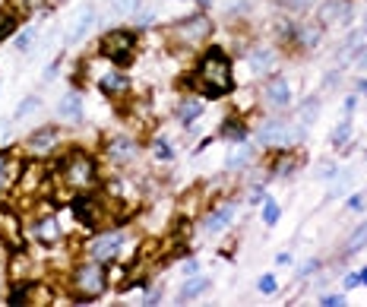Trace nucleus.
<instances>
[{
  "instance_id": "obj_34",
  "label": "nucleus",
  "mask_w": 367,
  "mask_h": 307,
  "mask_svg": "<svg viewBox=\"0 0 367 307\" xmlns=\"http://www.w3.org/2000/svg\"><path fill=\"white\" fill-rule=\"evenodd\" d=\"M266 196H270V178H263V180H256V184H250L247 200H244V203H250V206H260Z\"/></svg>"
},
{
  "instance_id": "obj_21",
  "label": "nucleus",
  "mask_w": 367,
  "mask_h": 307,
  "mask_svg": "<svg viewBox=\"0 0 367 307\" xmlns=\"http://www.w3.org/2000/svg\"><path fill=\"white\" fill-rule=\"evenodd\" d=\"M323 32L326 29L320 26V19H314V23H298L292 32V45L298 48V51H314L323 41Z\"/></svg>"
},
{
  "instance_id": "obj_1",
  "label": "nucleus",
  "mask_w": 367,
  "mask_h": 307,
  "mask_svg": "<svg viewBox=\"0 0 367 307\" xmlns=\"http://www.w3.org/2000/svg\"><path fill=\"white\" fill-rule=\"evenodd\" d=\"M187 86L194 92H200L203 98H209V102H218V98L232 95L234 92V64L225 48H218V45L203 48V54L196 57L194 70H190Z\"/></svg>"
},
{
  "instance_id": "obj_20",
  "label": "nucleus",
  "mask_w": 367,
  "mask_h": 307,
  "mask_svg": "<svg viewBox=\"0 0 367 307\" xmlns=\"http://www.w3.org/2000/svg\"><path fill=\"white\" fill-rule=\"evenodd\" d=\"M203 114H206V98H203L200 92H196V95H184L178 105H174V118H178L180 127H187V130H194V124Z\"/></svg>"
},
{
  "instance_id": "obj_50",
  "label": "nucleus",
  "mask_w": 367,
  "mask_h": 307,
  "mask_svg": "<svg viewBox=\"0 0 367 307\" xmlns=\"http://www.w3.org/2000/svg\"><path fill=\"white\" fill-rule=\"evenodd\" d=\"M57 67H60V57L48 64V70H45V76H41V80H45V83H51V80H54V73H57Z\"/></svg>"
},
{
  "instance_id": "obj_40",
  "label": "nucleus",
  "mask_w": 367,
  "mask_h": 307,
  "mask_svg": "<svg viewBox=\"0 0 367 307\" xmlns=\"http://www.w3.org/2000/svg\"><path fill=\"white\" fill-rule=\"evenodd\" d=\"M348 304V292H326L320 295V307H345Z\"/></svg>"
},
{
  "instance_id": "obj_41",
  "label": "nucleus",
  "mask_w": 367,
  "mask_h": 307,
  "mask_svg": "<svg viewBox=\"0 0 367 307\" xmlns=\"http://www.w3.org/2000/svg\"><path fill=\"white\" fill-rule=\"evenodd\" d=\"M323 270V260L320 257H314V260H308L304 266L298 270V282H308V276H317V272Z\"/></svg>"
},
{
  "instance_id": "obj_3",
  "label": "nucleus",
  "mask_w": 367,
  "mask_h": 307,
  "mask_svg": "<svg viewBox=\"0 0 367 307\" xmlns=\"http://www.w3.org/2000/svg\"><path fill=\"white\" fill-rule=\"evenodd\" d=\"M54 180H57L64 190L70 194H79V190H95L98 187V158L92 156L83 146H67L57 158V168H54Z\"/></svg>"
},
{
  "instance_id": "obj_43",
  "label": "nucleus",
  "mask_w": 367,
  "mask_h": 307,
  "mask_svg": "<svg viewBox=\"0 0 367 307\" xmlns=\"http://www.w3.org/2000/svg\"><path fill=\"white\" fill-rule=\"evenodd\" d=\"M348 184H352V174H348V171H342V174H339V180H332L330 196H342L345 190H348Z\"/></svg>"
},
{
  "instance_id": "obj_53",
  "label": "nucleus",
  "mask_w": 367,
  "mask_h": 307,
  "mask_svg": "<svg viewBox=\"0 0 367 307\" xmlns=\"http://www.w3.org/2000/svg\"><path fill=\"white\" fill-rule=\"evenodd\" d=\"M190 3H196V7H209L212 0H190Z\"/></svg>"
},
{
  "instance_id": "obj_30",
  "label": "nucleus",
  "mask_w": 367,
  "mask_h": 307,
  "mask_svg": "<svg viewBox=\"0 0 367 307\" xmlns=\"http://www.w3.org/2000/svg\"><path fill=\"white\" fill-rule=\"evenodd\" d=\"M19 32V13L13 7H0V45Z\"/></svg>"
},
{
  "instance_id": "obj_47",
  "label": "nucleus",
  "mask_w": 367,
  "mask_h": 307,
  "mask_svg": "<svg viewBox=\"0 0 367 307\" xmlns=\"http://www.w3.org/2000/svg\"><path fill=\"white\" fill-rule=\"evenodd\" d=\"M7 285H10V270H7V260L0 257V295L7 292Z\"/></svg>"
},
{
  "instance_id": "obj_36",
  "label": "nucleus",
  "mask_w": 367,
  "mask_h": 307,
  "mask_svg": "<svg viewBox=\"0 0 367 307\" xmlns=\"http://www.w3.org/2000/svg\"><path fill=\"white\" fill-rule=\"evenodd\" d=\"M35 41H38V26H29L26 32H19V35H16V51L26 54L32 45H35Z\"/></svg>"
},
{
  "instance_id": "obj_6",
  "label": "nucleus",
  "mask_w": 367,
  "mask_h": 307,
  "mask_svg": "<svg viewBox=\"0 0 367 307\" xmlns=\"http://www.w3.org/2000/svg\"><path fill=\"white\" fill-rule=\"evenodd\" d=\"M140 54V32L136 29H108L98 38V57L114 67H130Z\"/></svg>"
},
{
  "instance_id": "obj_49",
  "label": "nucleus",
  "mask_w": 367,
  "mask_h": 307,
  "mask_svg": "<svg viewBox=\"0 0 367 307\" xmlns=\"http://www.w3.org/2000/svg\"><path fill=\"white\" fill-rule=\"evenodd\" d=\"M292 263H294L292 250H282V254H276V266H292Z\"/></svg>"
},
{
  "instance_id": "obj_22",
  "label": "nucleus",
  "mask_w": 367,
  "mask_h": 307,
  "mask_svg": "<svg viewBox=\"0 0 367 307\" xmlns=\"http://www.w3.org/2000/svg\"><path fill=\"white\" fill-rule=\"evenodd\" d=\"M212 288V279L206 276V272H194V276H184V282H180L178 288V301L180 304H190V301L203 298V295Z\"/></svg>"
},
{
  "instance_id": "obj_26",
  "label": "nucleus",
  "mask_w": 367,
  "mask_h": 307,
  "mask_svg": "<svg viewBox=\"0 0 367 307\" xmlns=\"http://www.w3.org/2000/svg\"><path fill=\"white\" fill-rule=\"evenodd\" d=\"M16 149H0V194L3 190H13L16 187V180H19V162H16L13 156Z\"/></svg>"
},
{
  "instance_id": "obj_5",
  "label": "nucleus",
  "mask_w": 367,
  "mask_h": 307,
  "mask_svg": "<svg viewBox=\"0 0 367 307\" xmlns=\"http://www.w3.org/2000/svg\"><path fill=\"white\" fill-rule=\"evenodd\" d=\"M250 136L256 140L260 149H288V146H298L304 130L294 124L292 114H288V118H285V114H276V118L260 120V127H254Z\"/></svg>"
},
{
  "instance_id": "obj_25",
  "label": "nucleus",
  "mask_w": 367,
  "mask_h": 307,
  "mask_svg": "<svg viewBox=\"0 0 367 307\" xmlns=\"http://www.w3.org/2000/svg\"><path fill=\"white\" fill-rule=\"evenodd\" d=\"M98 23V10L92 7V3H86L83 10H79V13H76V19H73V29H70V45H76V41H83L86 35H89L92 32V26Z\"/></svg>"
},
{
  "instance_id": "obj_12",
  "label": "nucleus",
  "mask_w": 367,
  "mask_h": 307,
  "mask_svg": "<svg viewBox=\"0 0 367 307\" xmlns=\"http://www.w3.org/2000/svg\"><path fill=\"white\" fill-rule=\"evenodd\" d=\"M260 95H263V105L270 108L272 114H285L292 108V83L285 73H270L260 86Z\"/></svg>"
},
{
  "instance_id": "obj_44",
  "label": "nucleus",
  "mask_w": 367,
  "mask_h": 307,
  "mask_svg": "<svg viewBox=\"0 0 367 307\" xmlns=\"http://www.w3.org/2000/svg\"><path fill=\"white\" fill-rule=\"evenodd\" d=\"M194 272H200V260L187 254L184 260H180V276H194Z\"/></svg>"
},
{
  "instance_id": "obj_2",
  "label": "nucleus",
  "mask_w": 367,
  "mask_h": 307,
  "mask_svg": "<svg viewBox=\"0 0 367 307\" xmlns=\"http://www.w3.org/2000/svg\"><path fill=\"white\" fill-rule=\"evenodd\" d=\"M67 210H70V216H73V222L79 225L83 232L92 234V232L108 228L114 218H124L120 212H127V206L108 194L102 196V194H95V190H79V194H70Z\"/></svg>"
},
{
  "instance_id": "obj_32",
  "label": "nucleus",
  "mask_w": 367,
  "mask_h": 307,
  "mask_svg": "<svg viewBox=\"0 0 367 307\" xmlns=\"http://www.w3.org/2000/svg\"><path fill=\"white\" fill-rule=\"evenodd\" d=\"M352 136H355V124H352V118H345L342 124H339V127L332 130V136H330L332 149H336V152L348 149V142H352Z\"/></svg>"
},
{
  "instance_id": "obj_11",
  "label": "nucleus",
  "mask_w": 367,
  "mask_h": 307,
  "mask_svg": "<svg viewBox=\"0 0 367 307\" xmlns=\"http://www.w3.org/2000/svg\"><path fill=\"white\" fill-rule=\"evenodd\" d=\"M304 165H308V156H304L301 149H294V146H288V149H270L266 174H270V180H276V178L288 180V178H294Z\"/></svg>"
},
{
  "instance_id": "obj_19",
  "label": "nucleus",
  "mask_w": 367,
  "mask_h": 307,
  "mask_svg": "<svg viewBox=\"0 0 367 307\" xmlns=\"http://www.w3.org/2000/svg\"><path fill=\"white\" fill-rule=\"evenodd\" d=\"M57 118L67 120V124H83L86 118V98H83V89H70L64 92V98L57 102Z\"/></svg>"
},
{
  "instance_id": "obj_16",
  "label": "nucleus",
  "mask_w": 367,
  "mask_h": 307,
  "mask_svg": "<svg viewBox=\"0 0 367 307\" xmlns=\"http://www.w3.org/2000/svg\"><path fill=\"white\" fill-rule=\"evenodd\" d=\"M317 19H320L323 29H345V26H352L355 19L352 0H320Z\"/></svg>"
},
{
  "instance_id": "obj_38",
  "label": "nucleus",
  "mask_w": 367,
  "mask_h": 307,
  "mask_svg": "<svg viewBox=\"0 0 367 307\" xmlns=\"http://www.w3.org/2000/svg\"><path fill=\"white\" fill-rule=\"evenodd\" d=\"M38 108H41V98L38 95H29V98H23V105L16 108L13 111V120H23V118H29L32 111H38Z\"/></svg>"
},
{
  "instance_id": "obj_29",
  "label": "nucleus",
  "mask_w": 367,
  "mask_h": 307,
  "mask_svg": "<svg viewBox=\"0 0 367 307\" xmlns=\"http://www.w3.org/2000/svg\"><path fill=\"white\" fill-rule=\"evenodd\" d=\"M364 248H367V218H364L361 225H355L352 234L345 238V244H342V257H355V254H361Z\"/></svg>"
},
{
  "instance_id": "obj_45",
  "label": "nucleus",
  "mask_w": 367,
  "mask_h": 307,
  "mask_svg": "<svg viewBox=\"0 0 367 307\" xmlns=\"http://www.w3.org/2000/svg\"><path fill=\"white\" fill-rule=\"evenodd\" d=\"M288 10H298V13H304V10H310L314 3H320V0H282Z\"/></svg>"
},
{
  "instance_id": "obj_46",
  "label": "nucleus",
  "mask_w": 367,
  "mask_h": 307,
  "mask_svg": "<svg viewBox=\"0 0 367 307\" xmlns=\"http://www.w3.org/2000/svg\"><path fill=\"white\" fill-rule=\"evenodd\" d=\"M358 285H361V276H358V270L345 272V279H342V292H352V288H358Z\"/></svg>"
},
{
  "instance_id": "obj_24",
  "label": "nucleus",
  "mask_w": 367,
  "mask_h": 307,
  "mask_svg": "<svg viewBox=\"0 0 367 307\" xmlns=\"http://www.w3.org/2000/svg\"><path fill=\"white\" fill-rule=\"evenodd\" d=\"M45 180H48V171L38 165V162H32V165H23V168H19V180H16V190H19V194H32V196H35L38 187H41Z\"/></svg>"
},
{
  "instance_id": "obj_8",
  "label": "nucleus",
  "mask_w": 367,
  "mask_h": 307,
  "mask_svg": "<svg viewBox=\"0 0 367 307\" xmlns=\"http://www.w3.org/2000/svg\"><path fill=\"white\" fill-rule=\"evenodd\" d=\"M241 216V200L238 196H222L216 206L203 212L200 218V232L209 234V238H218V234H225Z\"/></svg>"
},
{
  "instance_id": "obj_10",
  "label": "nucleus",
  "mask_w": 367,
  "mask_h": 307,
  "mask_svg": "<svg viewBox=\"0 0 367 307\" xmlns=\"http://www.w3.org/2000/svg\"><path fill=\"white\" fill-rule=\"evenodd\" d=\"M142 146L127 133H117V136H108L102 142V162L111 168H130L136 165V158H140Z\"/></svg>"
},
{
  "instance_id": "obj_48",
  "label": "nucleus",
  "mask_w": 367,
  "mask_h": 307,
  "mask_svg": "<svg viewBox=\"0 0 367 307\" xmlns=\"http://www.w3.org/2000/svg\"><path fill=\"white\" fill-rule=\"evenodd\" d=\"M355 108H358V95H348V98L342 102V114H345V118H352Z\"/></svg>"
},
{
  "instance_id": "obj_33",
  "label": "nucleus",
  "mask_w": 367,
  "mask_h": 307,
  "mask_svg": "<svg viewBox=\"0 0 367 307\" xmlns=\"http://www.w3.org/2000/svg\"><path fill=\"white\" fill-rule=\"evenodd\" d=\"M149 156L156 158V162H162V165L174 162V146H171V140H165V136H156V140L149 142Z\"/></svg>"
},
{
  "instance_id": "obj_4",
  "label": "nucleus",
  "mask_w": 367,
  "mask_h": 307,
  "mask_svg": "<svg viewBox=\"0 0 367 307\" xmlns=\"http://www.w3.org/2000/svg\"><path fill=\"white\" fill-rule=\"evenodd\" d=\"M67 288H70V298L79 301V304H92V301L105 298V292L111 288V270H108V263L92 260V257L79 260L67 276Z\"/></svg>"
},
{
  "instance_id": "obj_15",
  "label": "nucleus",
  "mask_w": 367,
  "mask_h": 307,
  "mask_svg": "<svg viewBox=\"0 0 367 307\" xmlns=\"http://www.w3.org/2000/svg\"><path fill=\"white\" fill-rule=\"evenodd\" d=\"M60 140H64V130L57 124H41L26 136V149H29L32 158H48L60 146Z\"/></svg>"
},
{
  "instance_id": "obj_23",
  "label": "nucleus",
  "mask_w": 367,
  "mask_h": 307,
  "mask_svg": "<svg viewBox=\"0 0 367 307\" xmlns=\"http://www.w3.org/2000/svg\"><path fill=\"white\" fill-rule=\"evenodd\" d=\"M250 133H254V130H250L247 120L238 118V114H232V118H225L222 124H218V136H222L225 142H232V146H238V142H247Z\"/></svg>"
},
{
  "instance_id": "obj_54",
  "label": "nucleus",
  "mask_w": 367,
  "mask_h": 307,
  "mask_svg": "<svg viewBox=\"0 0 367 307\" xmlns=\"http://www.w3.org/2000/svg\"><path fill=\"white\" fill-rule=\"evenodd\" d=\"M7 127H10L7 120H0V136H3V130H7Z\"/></svg>"
},
{
  "instance_id": "obj_52",
  "label": "nucleus",
  "mask_w": 367,
  "mask_h": 307,
  "mask_svg": "<svg viewBox=\"0 0 367 307\" xmlns=\"http://www.w3.org/2000/svg\"><path fill=\"white\" fill-rule=\"evenodd\" d=\"M358 276H361V285L367 288V266H361V270H358Z\"/></svg>"
},
{
  "instance_id": "obj_27",
  "label": "nucleus",
  "mask_w": 367,
  "mask_h": 307,
  "mask_svg": "<svg viewBox=\"0 0 367 307\" xmlns=\"http://www.w3.org/2000/svg\"><path fill=\"white\" fill-rule=\"evenodd\" d=\"M256 162V149L254 146H247V142H238L232 152H228V158H225V171H247L250 165Z\"/></svg>"
},
{
  "instance_id": "obj_31",
  "label": "nucleus",
  "mask_w": 367,
  "mask_h": 307,
  "mask_svg": "<svg viewBox=\"0 0 367 307\" xmlns=\"http://www.w3.org/2000/svg\"><path fill=\"white\" fill-rule=\"evenodd\" d=\"M279 218H282V203L272 200V196H266V200L260 203V222H263V228H276Z\"/></svg>"
},
{
  "instance_id": "obj_17",
  "label": "nucleus",
  "mask_w": 367,
  "mask_h": 307,
  "mask_svg": "<svg viewBox=\"0 0 367 307\" xmlns=\"http://www.w3.org/2000/svg\"><path fill=\"white\" fill-rule=\"evenodd\" d=\"M98 92L105 98H114V102H124V98L133 92V80L127 73H120V70H105V73H98Z\"/></svg>"
},
{
  "instance_id": "obj_39",
  "label": "nucleus",
  "mask_w": 367,
  "mask_h": 307,
  "mask_svg": "<svg viewBox=\"0 0 367 307\" xmlns=\"http://www.w3.org/2000/svg\"><path fill=\"white\" fill-rule=\"evenodd\" d=\"M162 298H165V285H162V282H152L149 288H146V295H142V304L152 307V304H158Z\"/></svg>"
},
{
  "instance_id": "obj_18",
  "label": "nucleus",
  "mask_w": 367,
  "mask_h": 307,
  "mask_svg": "<svg viewBox=\"0 0 367 307\" xmlns=\"http://www.w3.org/2000/svg\"><path fill=\"white\" fill-rule=\"evenodd\" d=\"M276 64H279V51L272 45H254L247 51V67L254 76H270L276 73Z\"/></svg>"
},
{
  "instance_id": "obj_37",
  "label": "nucleus",
  "mask_w": 367,
  "mask_h": 307,
  "mask_svg": "<svg viewBox=\"0 0 367 307\" xmlns=\"http://www.w3.org/2000/svg\"><path fill=\"white\" fill-rule=\"evenodd\" d=\"M256 292L266 295V298H272V295L279 292V279L272 276V272H263V276L256 279Z\"/></svg>"
},
{
  "instance_id": "obj_55",
  "label": "nucleus",
  "mask_w": 367,
  "mask_h": 307,
  "mask_svg": "<svg viewBox=\"0 0 367 307\" xmlns=\"http://www.w3.org/2000/svg\"><path fill=\"white\" fill-rule=\"evenodd\" d=\"M0 250H3V248H0ZM0 257H3V254H0Z\"/></svg>"
},
{
  "instance_id": "obj_51",
  "label": "nucleus",
  "mask_w": 367,
  "mask_h": 307,
  "mask_svg": "<svg viewBox=\"0 0 367 307\" xmlns=\"http://www.w3.org/2000/svg\"><path fill=\"white\" fill-rule=\"evenodd\" d=\"M355 89H358L361 95H367V80H361V76H358V83H355Z\"/></svg>"
},
{
  "instance_id": "obj_9",
  "label": "nucleus",
  "mask_w": 367,
  "mask_h": 307,
  "mask_svg": "<svg viewBox=\"0 0 367 307\" xmlns=\"http://www.w3.org/2000/svg\"><path fill=\"white\" fill-rule=\"evenodd\" d=\"M212 35V23L209 16H187V19H180V23H174L171 29H168V38H171L178 48H203L206 41H209Z\"/></svg>"
},
{
  "instance_id": "obj_42",
  "label": "nucleus",
  "mask_w": 367,
  "mask_h": 307,
  "mask_svg": "<svg viewBox=\"0 0 367 307\" xmlns=\"http://www.w3.org/2000/svg\"><path fill=\"white\" fill-rule=\"evenodd\" d=\"M367 210V194L361 190V194H352L348 200H345V212H364Z\"/></svg>"
},
{
  "instance_id": "obj_35",
  "label": "nucleus",
  "mask_w": 367,
  "mask_h": 307,
  "mask_svg": "<svg viewBox=\"0 0 367 307\" xmlns=\"http://www.w3.org/2000/svg\"><path fill=\"white\" fill-rule=\"evenodd\" d=\"M336 178H339L336 158H326V162H320V165H317V180H323V184H332Z\"/></svg>"
},
{
  "instance_id": "obj_14",
  "label": "nucleus",
  "mask_w": 367,
  "mask_h": 307,
  "mask_svg": "<svg viewBox=\"0 0 367 307\" xmlns=\"http://www.w3.org/2000/svg\"><path fill=\"white\" fill-rule=\"evenodd\" d=\"M26 225L19 218V212L10 210V206H0V248L13 254V250H23L26 248Z\"/></svg>"
},
{
  "instance_id": "obj_13",
  "label": "nucleus",
  "mask_w": 367,
  "mask_h": 307,
  "mask_svg": "<svg viewBox=\"0 0 367 307\" xmlns=\"http://www.w3.org/2000/svg\"><path fill=\"white\" fill-rule=\"evenodd\" d=\"M26 234H29L35 244H41V248H54V244H60V241L67 238V228H64L57 212H41V216H35L29 222Z\"/></svg>"
},
{
  "instance_id": "obj_7",
  "label": "nucleus",
  "mask_w": 367,
  "mask_h": 307,
  "mask_svg": "<svg viewBox=\"0 0 367 307\" xmlns=\"http://www.w3.org/2000/svg\"><path fill=\"white\" fill-rule=\"evenodd\" d=\"M127 244H130L127 228H120V225H108V228H102V232H92V238L86 241L83 254L111 266V263H117L120 257H124Z\"/></svg>"
},
{
  "instance_id": "obj_28",
  "label": "nucleus",
  "mask_w": 367,
  "mask_h": 307,
  "mask_svg": "<svg viewBox=\"0 0 367 307\" xmlns=\"http://www.w3.org/2000/svg\"><path fill=\"white\" fill-rule=\"evenodd\" d=\"M320 108H323V105H320V98H317V95L304 98V102H301V105H298V108H294V111H292L294 124H298L301 130H308L310 124H314V120L320 118Z\"/></svg>"
}]
</instances>
